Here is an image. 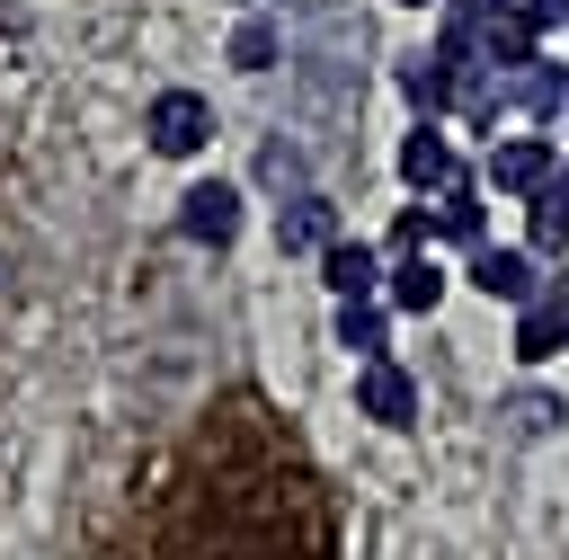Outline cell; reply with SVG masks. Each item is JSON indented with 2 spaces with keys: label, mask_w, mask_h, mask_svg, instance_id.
Returning <instances> with one entry per match:
<instances>
[{
  "label": "cell",
  "mask_w": 569,
  "mask_h": 560,
  "mask_svg": "<svg viewBox=\"0 0 569 560\" xmlns=\"http://www.w3.org/2000/svg\"><path fill=\"white\" fill-rule=\"evenodd\" d=\"M480 62H489V71H498V80H516V71H525V62H542V44H533V36H525V27H516V18H507V9H498V18H489V27H480Z\"/></svg>",
  "instance_id": "obj_16"
},
{
  "label": "cell",
  "mask_w": 569,
  "mask_h": 560,
  "mask_svg": "<svg viewBox=\"0 0 569 560\" xmlns=\"http://www.w3.org/2000/svg\"><path fill=\"white\" fill-rule=\"evenodd\" d=\"M240 9H249V0H240Z\"/></svg>",
  "instance_id": "obj_26"
},
{
  "label": "cell",
  "mask_w": 569,
  "mask_h": 560,
  "mask_svg": "<svg viewBox=\"0 0 569 560\" xmlns=\"http://www.w3.org/2000/svg\"><path fill=\"white\" fill-rule=\"evenodd\" d=\"M551 169H560V133H498L489 160H480V187L507 196V204H533L551 187Z\"/></svg>",
  "instance_id": "obj_2"
},
{
  "label": "cell",
  "mask_w": 569,
  "mask_h": 560,
  "mask_svg": "<svg viewBox=\"0 0 569 560\" xmlns=\"http://www.w3.org/2000/svg\"><path fill=\"white\" fill-rule=\"evenodd\" d=\"M356 418H373L382 436L418 427V373H409L400 356H373V364H356Z\"/></svg>",
  "instance_id": "obj_5"
},
{
  "label": "cell",
  "mask_w": 569,
  "mask_h": 560,
  "mask_svg": "<svg viewBox=\"0 0 569 560\" xmlns=\"http://www.w3.org/2000/svg\"><path fill=\"white\" fill-rule=\"evenodd\" d=\"M560 418H569V400H551V391H533V382L507 391V427H516V436H551Z\"/></svg>",
  "instance_id": "obj_19"
},
{
  "label": "cell",
  "mask_w": 569,
  "mask_h": 560,
  "mask_svg": "<svg viewBox=\"0 0 569 560\" xmlns=\"http://www.w3.org/2000/svg\"><path fill=\"white\" fill-rule=\"evenodd\" d=\"M391 169H400V187H409L418 204H436V196L462 178V142H453V124H445V116H409V133H400Z\"/></svg>",
  "instance_id": "obj_1"
},
{
  "label": "cell",
  "mask_w": 569,
  "mask_h": 560,
  "mask_svg": "<svg viewBox=\"0 0 569 560\" xmlns=\"http://www.w3.org/2000/svg\"><path fill=\"white\" fill-rule=\"evenodd\" d=\"M400 98H409V116H445L453 124V80H445L436 53H400Z\"/></svg>",
  "instance_id": "obj_14"
},
{
  "label": "cell",
  "mask_w": 569,
  "mask_h": 560,
  "mask_svg": "<svg viewBox=\"0 0 569 560\" xmlns=\"http://www.w3.org/2000/svg\"><path fill=\"white\" fill-rule=\"evenodd\" d=\"M507 89H516V116H525L533 133L569 116V62H551V53H542V62H525V71L507 80Z\"/></svg>",
  "instance_id": "obj_11"
},
{
  "label": "cell",
  "mask_w": 569,
  "mask_h": 560,
  "mask_svg": "<svg viewBox=\"0 0 569 560\" xmlns=\"http://www.w3.org/2000/svg\"><path fill=\"white\" fill-rule=\"evenodd\" d=\"M462 284L471 293H489V302H507V311H525V302H542V258L525 249V240H480L471 258H462Z\"/></svg>",
  "instance_id": "obj_3"
},
{
  "label": "cell",
  "mask_w": 569,
  "mask_h": 560,
  "mask_svg": "<svg viewBox=\"0 0 569 560\" xmlns=\"http://www.w3.org/2000/svg\"><path fill=\"white\" fill-rule=\"evenodd\" d=\"M222 62H231V71H276V62H284V27H276L267 9H249V18L231 27V53H222Z\"/></svg>",
  "instance_id": "obj_15"
},
{
  "label": "cell",
  "mask_w": 569,
  "mask_h": 560,
  "mask_svg": "<svg viewBox=\"0 0 569 560\" xmlns=\"http://www.w3.org/2000/svg\"><path fill=\"white\" fill-rule=\"evenodd\" d=\"M551 311H560V329H569V276H551Z\"/></svg>",
  "instance_id": "obj_23"
},
{
  "label": "cell",
  "mask_w": 569,
  "mask_h": 560,
  "mask_svg": "<svg viewBox=\"0 0 569 560\" xmlns=\"http://www.w3.org/2000/svg\"><path fill=\"white\" fill-rule=\"evenodd\" d=\"M329 240H338V204H329L320 187H302V196L276 204V249H284V258H320Z\"/></svg>",
  "instance_id": "obj_9"
},
{
  "label": "cell",
  "mask_w": 569,
  "mask_h": 560,
  "mask_svg": "<svg viewBox=\"0 0 569 560\" xmlns=\"http://www.w3.org/2000/svg\"><path fill=\"white\" fill-rule=\"evenodd\" d=\"M560 124H569V116H560Z\"/></svg>",
  "instance_id": "obj_27"
},
{
  "label": "cell",
  "mask_w": 569,
  "mask_h": 560,
  "mask_svg": "<svg viewBox=\"0 0 569 560\" xmlns=\"http://www.w3.org/2000/svg\"><path fill=\"white\" fill-rule=\"evenodd\" d=\"M507 347H516V364H525V373H533V364H551V356H569V329H560V311H551V284H542V302H525V311H516V338H507Z\"/></svg>",
  "instance_id": "obj_13"
},
{
  "label": "cell",
  "mask_w": 569,
  "mask_h": 560,
  "mask_svg": "<svg viewBox=\"0 0 569 560\" xmlns=\"http://www.w3.org/2000/svg\"><path fill=\"white\" fill-rule=\"evenodd\" d=\"M320 284H329L338 302H373V293H382V249H373V240H347V231H338V240L320 249Z\"/></svg>",
  "instance_id": "obj_10"
},
{
  "label": "cell",
  "mask_w": 569,
  "mask_h": 560,
  "mask_svg": "<svg viewBox=\"0 0 569 560\" xmlns=\"http://www.w3.org/2000/svg\"><path fill=\"white\" fill-rule=\"evenodd\" d=\"M391 9H436V0H391Z\"/></svg>",
  "instance_id": "obj_25"
},
{
  "label": "cell",
  "mask_w": 569,
  "mask_h": 560,
  "mask_svg": "<svg viewBox=\"0 0 569 560\" xmlns=\"http://www.w3.org/2000/svg\"><path fill=\"white\" fill-rule=\"evenodd\" d=\"M507 18L533 36V44H551V36H569V0H507Z\"/></svg>",
  "instance_id": "obj_21"
},
{
  "label": "cell",
  "mask_w": 569,
  "mask_h": 560,
  "mask_svg": "<svg viewBox=\"0 0 569 560\" xmlns=\"http://www.w3.org/2000/svg\"><path fill=\"white\" fill-rule=\"evenodd\" d=\"M507 0H436V18H471V27H489Z\"/></svg>",
  "instance_id": "obj_22"
},
{
  "label": "cell",
  "mask_w": 569,
  "mask_h": 560,
  "mask_svg": "<svg viewBox=\"0 0 569 560\" xmlns=\"http://www.w3.org/2000/svg\"><path fill=\"white\" fill-rule=\"evenodd\" d=\"M142 133H151L160 160H196V151L213 142V98H204V89H151Z\"/></svg>",
  "instance_id": "obj_4"
},
{
  "label": "cell",
  "mask_w": 569,
  "mask_h": 560,
  "mask_svg": "<svg viewBox=\"0 0 569 560\" xmlns=\"http://www.w3.org/2000/svg\"><path fill=\"white\" fill-rule=\"evenodd\" d=\"M551 196H560V204H569V151H560V169H551Z\"/></svg>",
  "instance_id": "obj_24"
},
{
  "label": "cell",
  "mask_w": 569,
  "mask_h": 560,
  "mask_svg": "<svg viewBox=\"0 0 569 560\" xmlns=\"http://www.w3.org/2000/svg\"><path fill=\"white\" fill-rule=\"evenodd\" d=\"M178 231H187L196 249H231V240H240V187H231V178H196V187L178 196Z\"/></svg>",
  "instance_id": "obj_7"
},
{
  "label": "cell",
  "mask_w": 569,
  "mask_h": 560,
  "mask_svg": "<svg viewBox=\"0 0 569 560\" xmlns=\"http://www.w3.org/2000/svg\"><path fill=\"white\" fill-rule=\"evenodd\" d=\"M418 249H436V204H400L382 231V258H418Z\"/></svg>",
  "instance_id": "obj_18"
},
{
  "label": "cell",
  "mask_w": 569,
  "mask_h": 560,
  "mask_svg": "<svg viewBox=\"0 0 569 560\" xmlns=\"http://www.w3.org/2000/svg\"><path fill=\"white\" fill-rule=\"evenodd\" d=\"M258 178H267V187H284V196H302V187H311L302 142H284V133H276V142H267V160H258Z\"/></svg>",
  "instance_id": "obj_20"
},
{
  "label": "cell",
  "mask_w": 569,
  "mask_h": 560,
  "mask_svg": "<svg viewBox=\"0 0 569 560\" xmlns=\"http://www.w3.org/2000/svg\"><path fill=\"white\" fill-rule=\"evenodd\" d=\"M329 338L356 356V364H373V356H391V302L373 293V302H338V320H329Z\"/></svg>",
  "instance_id": "obj_12"
},
{
  "label": "cell",
  "mask_w": 569,
  "mask_h": 560,
  "mask_svg": "<svg viewBox=\"0 0 569 560\" xmlns=\"http://www.w3.org/2000/svg\"><path fill=\"white\" fill-rule=\"evenodd\" d=\"M436 240H445V249H462V258L489 240V187H480V169H462V178L436 196Z\"/></svg>",
  "instance_id": "obj_8"
},
{
  "label": "cell",
  "mask_w": 569,
  "mask_h": 560,
  "mask_svg": "<svg viewBox=\"0 0 569 560\" xmlns=\"http://www.w3.org/2000/svg\"><path fill=\"white\" fill-rule=\"evenodd\" d=\"M525 249H533L542 267H560V258H569V204H560L551 187H542V196L525 204Z\"/></svg>",
  "instance_id": "obj_17"
},
{
  "label": "cell",
  "mask_w": 569,
  "mask_h": 560,
  "mask_svg": "<svg viewBox=\"0 0 569 560\" xmlns=\"http://www.w3.org/2000/svg\"><path fill=\"white\" fill-rule=\"evenodd\" d=\"M445 293H453V276H445L436 249H418V258H382V302H391V320H436Z\"/></svg>",
  "instance_id": "obj_6"
}]
</instances>
